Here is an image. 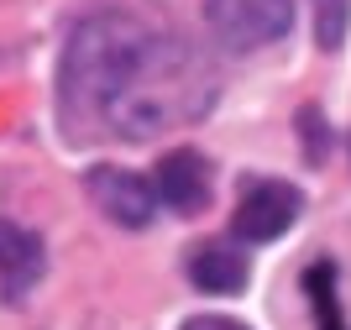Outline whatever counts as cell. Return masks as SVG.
Wrapping results in <instances>:
<instances>
[{
    "instance_id": "6da1fadb",
    "label": "cell",
    "mask_w": 351,
    "mask_h": 330,
    "mask_svg": "<svg viewBox=\"0 0 351 330\" xmlns=\"http://www.w3.org/2000/svg\"><path fill=\"white\" fill-rule=\"evenodd\" d=\"M215 105V79L194 47L126 11L79 21L58 63L69 142H147Z\"/></svg>"
},
{
    "instance_id": "3957f363",
    "label": "cell",
    "mask_w": 351,
    "mask_h": 330,
    "mask_svg": "<svg viewBox=\"0 0 351 330\" xmlns=\"http://www.w3.org/2000/svg\"><path fill=\"white\" fill-rule=\"evenodd\" d=\"M84 184H89V200L100 204L116 226H126V231L152 226V215H158V204H162L152 178H142V173H132V168H116V163L89 168Z\"/></svg>"
},
{
    "instance_id": "7a4b0ae2",
    "label": "cell",
    "mask_w": 351,
    "mask_h": 330,
    "mask_svg": "<svg viewBox=\"0 0 351 330\" xmlns=\"http://www.w3.org/2000/svg\"><path fill=\"white\" fill-rule=\"evenodd\" d=\"M205 21L220 47L252 53V47H273L293 27V0H205Z\"/></svg>"
},
{
    "instance_id": "5b68a950",
    "label": "cell",
    "mask_w": 351,
    "mask_h": 330,
    "mask_svg": "<svg viewBox=\"0 0 351 330\" xmlns=\"http://www.w3.org/2000/svg\"><path fill=\"white\" fill-rule=\"evenodd\" d=\"M47 268V252H43V236L16 220H0V299L5 304H21L37 288Z\"/></svg>"
},
{
    "instance_id": "9c48e42d",
    "label": "cell",
    "mask_w": 351,
    "mask_h": 330,
    "mask_svg": "<svg viewBox=\"0 0 351 330\" xmlns=\"http://www.w3.org/2000/svg\"><path fill=\"white\" fill-rule=\"evenodd\" d=\"M346 27H351V0H315V43L325 53L346 43Z\"/></svg>"
},
{
    "instance_id": "52a82bcc",
    "label": "cell",
    "mask_w": 351,
    "mask_h": 330,
    "mask_svg": "<svg viewBox=\"0 0 351 330\" xmlns=\"http://www.w3.org/2000/svg\"><path fill=\"white\" fill-rule=\"evenodd\" d=\"M189 278L205 294H241V283H247V252H236L231 241H199L189 252Z\"/></svg>"
},
{
    "instance_id": "ba28073f",
    "label": "cell",
    "mask_w": 351,
    "mask_h": 330,
    "mask_svg": "<svg viewBox=\"0 0 351 330\" xmlns=\"http://www.w3.org/2000/svg\"><path fill=\"white\" fill-rule=\"evenodd\" d=\"M309 304H315V315H320V330H346L341 325V309H336V299H330V294H336V268H330V262H315V268H309Z\"/></svg>"
},
{
    "instance_id": "30bf717a",
    "label": "cell",
    "mask_w": 351,
    "mask_h": 330,
    "mask_svg": "<svg viewBox=\"0 0 351 330\" xmlns=\"http://www.w3.org/2000/svg\"><path fill=\"white\" fill-rule=\"evenodd\" d=\"M184 330H247V325L231 315H194V320H184Z\"/></svg>"
},
{
    "instance_id": "277c9868",
    "label": "cell",
    "mask_w": 351,
    "mask_h": 330,
    "mask_svg": "<svg viewBox=\"0 0 351 330\" xmlns=\"http://www.w3.org/2000/svg\"><path fill=\"white\" fill-rule=\"evenodd\" d=\"M299 189L278 184V178H252L241 189V204H236V236L241 241H278L283 231L299 220Z\"/></svg>"
},
{
    "instance_id": "8992f818",
    "label": "cell",
    "mask_w": 351,
    "mask_h": 330,
    "mask_svg": "<svg viewBox=\"0 0 351 330\" xmlns=\"http://www.w3.org/2000/svg\"><path fill=\"white\" fill-rule=\"evenodd\" d=\"M158 200L173 210V215H199L210 200V168L199 152H189V147H178V152H168V158L158 163Z\"/></svg>"
}]
</instances>
